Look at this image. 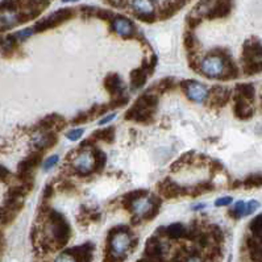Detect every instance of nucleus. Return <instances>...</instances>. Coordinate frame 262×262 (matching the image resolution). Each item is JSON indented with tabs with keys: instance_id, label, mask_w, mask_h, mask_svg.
<instances>
[{
	"instance_id": "34",
	"label": "nucleus",
	"mask_w": 262,
	"mask_h": 262,
	"mask_svg": "<svg viewBox=\"0 0 262 262\" xmlns=\"http://www.w3.org/2000/svg\"><path fill=\"white\" fill-rule=\"evenodd\" d=\"M137 19L140 21H144L146 24H151V23H155L157 20V15H156L155 11H150V12H144V13H135Z\"/></svg>"
},
{
	"instance_id": "25",
	"label": "nucleus",
	"mask_w": 262,
	"mask_h": 262,
	"mask_svg": "<svg viewBox=\"0 0 262 262\" xmlns=\"http://www.w3.org/2000/svg\"><path fill=\"white\" fill-rule=\"evenodd\" d=\"M212 190H213V186L211 185V183L203 182V183H199V185H195V186H191V187H188L187 195H190V196H192V198H196V196H199V195L204 194V192L212 191Z\"/></svg>"
},
{
	"instance_id": "17",
	"label": "nucleus",
	"mask_w": 262,
	"mask_h": 262,
	"mask_svg": "<svg viewBox=\"0 0 262 262\" xmlns=\"http://www.w3.org/2000/svg\"><path fill=\"white\" fill-rule=\"evenodd\" d=\"M155 204L156 203H153V202L150 201V198L142 196L136 199V201H133L132 210L130 211H133V215L139 216V217H141V219L144 220L146 213L151 210V207L155 206Z\"/></svg>"
},
{
	"instance_id": "50",
	"label": "nucleus",
	"mask_w": 262,
	"mask_h": 262,
	"mask_svg": "<svg viewBox=\"0 0 262 262\" xmlns=\"http://www.w3.org/2000/svg\"><path fill=\"white\" fill-rule=\"evenodd\" d=\"M210 169L212 173H215V171H219V170L222 169V164H220V162H217V161H211Z\"/></svg>"
},
{
	"instance_id": "27",
	"label": "nucleus",
	"mask_w": 262,
	"mask_h": 262,
	"mask_svg": "<svg viewBox=\"0 0 262 262\" xmlns=\"http://www.w3.org/2000/svg\"><path fill=\"white\" fill-rule=\"evenodd\" d=\"M150 0H132V8L135 10V13H144L150 12L151 10Z\"/></svg>"
},
{
	"instance_id": "46",
	"label": "nucleus",
	"mask_w": 262,
	"mask_h": 262,
	"mask_svg": "<svg viewBox=\"0 0 262 262\" xmlns=\"http://www.w3.org/2000/svg\"><path fill=\"white\" fill-rule=\"evenodd\" d=\"M237 90H240V93L243 94L244 96H247V98H252L253 96V87L248 86V84H241V86L237 87Z\"/></svg>"
},
{
	"instance_id": "43",
	"label": "nucleus",
	"mask_w": 262,
	"mask_h": 262,
	"mask_svg": "<svg viewBox=\"0 0 262 262\" xmlns=\"http://www.w3.org/2000/svg\"><path fill=\"white\" fill-rule=\"evenodd\" d=\"M58 161H59L58 156H52V157H49L47 161H45V164H43V170L47 171V170L54 167L57 164H58Z\"/></svg>"
},
{
	"instance_id": "2",
	"label": "nucleus",
	"mask_w": 262,
	"mask_h": 262,
	"mask_svg": "<svg viewBox=\"0 0 262 262\" xmlns=\"http://www.w3.org/2000/svg\"><path fill=\"white\" fill-rule=\"evenodd\" d=\"M130 248H133V241L126 225H117L108 232L107 249L111 250L115 256L125 258L126 252Z\"/></svg>"
},
{
	"instance_id": "20",
	"label": "nucleus",
	"mask_w": 262,
	"mask_h": 262,
	"mask_svg": "<svg viewBox=\"0 0 262 262\" xmlns=\"http://www.w3.org/2000/svg\"><path fill=\"white\" fill-rule=\"evenodd\" d=\"M140 108H146V110H155L158 104V96L155 93H145L140 96L135 103Z\"/></svg>"
},
{
	"instance_id": "51",
	"label": "nucleus",
	"mask_w": 262,
	"mask_h": 262,
	"mask_svg": "<svg viewBox=\"0 0 262 262\" xmlns=\"http://www.w3.org/2000/svg\"><path fill=\"white\" fill-rule=\"evenodd\" d=\"M115 117H116V114H112V115H108L107 117H104V119H102V120H100V125H102V124H107V123H110V121H112L115 119Z\"/></svg>"
},
{
	"instance_id": "36",
	"label": "nucleus",
	"mask_w": 262,
	"mask_h": 262,
	"mask_svg": "<svg viewBox=\"0 0 262 262\" xmlns=\"http://www.w3.org/2000/svg\"><path fill=\"white\" fill-rule=\"evenodd\" d=\"M96 19L104 20V21H111L112 19L115 17V13L110 10H103V8H98L96 10Z\"/></svg>"
},
{
	"instance_id": "8",
	"label": "nucleus",
	"mask_w": 262,
	"mask_h": 262,
	"mask_svg": "<svg viewBox=\"0 0 262 262\" xmlns=\"http://www.w3.org/2000/svg\"><path fill=\"white\" fill-rule=\"evenodd\" d=\"M181 87L186 93L187 98L195 103H202L207 99L208 95V90L199 82H194V80H183L181 82Z\"/></svg>"
},
{
	"instance_id": "30",
	"label": "nucleus",
	"mask_w": 262,
	"mask_h": 262,
	"mask_svg": "<svg viewBox=\"0 0 262 262\" xmlns=\"http://www.w3.org/2000/svg\"><path fill=\"white\" fill-rule=\"evenodd\" d=\"M234 111H236V115L238 117H241V119H248L252 115V111L248 108V105L244 102H241V100H237L236 107H234Z\"/></svg>"
},
{
	"instance_id": "57",
	"label": "nucleus",
	"mask_w": 262,
	"mask_h": 262,
	"mask_svg": "<svg viewBox=\"0 0 262 262\" xmlns=\"http://www.w3.org/2000/svg\"><path fill=\"white\" fill-rule=\"evenodd\" d=\"M150 2H151V3H155V2H156V0H150Z\"/></svg>"
},
{
	"instance_id": "47",
	"label": "nucleus",
	"mask_w": 262,
	"mask_h": 262,
	"mask_svg": "<svg viewBox=\"0 0 262 262\" xmlns=\"http://www.w3.org/2000/svg\"><path fill=\"white\" fill-rule=\"evenodd\" d=\"M105 2L115 8H125L128 4V0H105Z\"/></svg>"
},
{
	"instance_id": "3",
	"label": "nucleus",
	"mask_w": 262,
	"mask_h": 262,
	"mask_svg": "<svg viewBox=\"0 0 262 262\" xmlns=\"http://www.w3.org/2000/svg\"><path fill=\"white\" fill-rule=\"evenodd\" d=\"M75 16V10L74 8H61V10L53 12L52 15L45 17V19L40 20L38 23H36L33 27V31L41 33V32H45L48 29H53L58 27V25L63 24L68 20L73 19Z\"/></svg>"
},
{
	"instance_id": "1",
	"label": "nucleus",
	"mask_w": 262,
	"mask_h": 262,
	"mask_svg": "<svg viewBox=\"0 0 262 262\" xmlns=\"http://www.w3.org/2000/svg\"><path fill=\"white\" fill-rule=\"evenodd\" d=\"M48 228L50 237L42 241V248L47 250H57L65 247L71 236L70 225L66 222L65 216L57 211L50 210L48 212Z\"/></svg>"
},
{
	"instance_id": "23",
	"label": "nucleus",
	"mask_w": 262,
	"mask_h": 262,
	"mask_svg": "<svg viewBox=\"0 0 262 262\" xmlns=\"http://www.w3.org/2000/svg\"><path fill=\"white\" fill-rule=\"evenodd\" d=\"M17 212H15L13 210L8 208L7 206L0 207V224L2 225H10L15 222Z\"/></svg>"
},
{
	"instance_id": "19",
	"label": "nucleus",
	"mask_w": 262,
	"mask_h": 262,
	"mask_svg": "<svg viewBox=\"0 0 262 262\" xmlns=\"http://www.w3.org/2000/svg\"><path fill=\"white\" fill-rule=\"evenodd\" d=\"M148 77V73H146V70L142 68V66L141 68L135 69V70H132V73H130V87H132L133 90L141 89V87L145 84L146 78Z\"/></svg>"
},
{
	"instance_id": "52",
	"label": "nucleus",
	"mask_w": 262,
	"mask_h": 262,
	"mask_svg": "<svg viewBox=\"0 0 262 262\" xmlns=\"http://www.w3.org/2000/svg\"><path fill=\"white\" fill-rule=\"evenodd\" d=\"M4 247H6V243H4V236H3V233H2V231H0V252H3Z\"/></svg>"
},
{
	"instance_id": "54",
	"label": "nucleus",
	"mask_w": 262,
	"mask_h": 262,
	"mask_svg": "<svg viewBox=\"0 0 262 262\" xmlns=\"http://www.w3.org/2000/svg\"><path fill=\"white\" fill-rule=\"evenodd\" d=\"M204 207H206V204H203V203L196 204V206L192 207V210H194V211H196V210H202V208H204Z\"/></svg>"
},
{
	"instance_id": "35",
	"label": "nucleus",
	"mask_w": 262,
	"mask_h": 262,
	"mask_svg": "<svg viewBox=\"0 0 262 262\" xmlns=\"http://www.w3.org/2000/svg\"><path fill=\"white\" fill-rule=\"evenodd\" d=\"M96 7H90V6H82L79 8V13L83 19H91V17H95L96 15Z\"/></svg>"
},
{
	"instance_id": "10",
	"label": "nucleus",
	"mask_w": 262,
	"mask_h": 262,
	"mask_svg": "<svg viewBox=\"0 0 262 262\" xmlns=\"http://www.w3.org/2000/svg\"><path fill=\"white\" fill-rule=\"evenodd\" d=\"M125 120L137 121L140 124H150L155 119V110H146V108H140L139 105L133 104L132 107L124 115Z\"/></svg>"
},
{
	"instance_id": "15",
	"label": "nucleus",
	"mask_w": 262,
	"mask_h": 262,
	"mask_svg": "<svg viewBox=\"0 0 262 262\" xmlns=\"http://www.w3.org/2000/svg\"><path fill=\"white\" fill-rule=\"evenodd\" d=\"M43 151L41 150H34L32 151L31 155H28V157L23 160L19 165H17V173H29V171H33L34 167H37L42 161Z\"/></svg>"
},
{
	"instance_id": "40",
	"label": "nucleus",
	"mask_w": 262,
	"mask_h": 262,
	"mask_svg": "<svg viewBox=\"0 0 262 262\" xmlns=\"http://www.w3.org/2000/svg\"><path fill=\"white\" fill-rule=\"evenodd\" d=\"M12 179V174L6 166L0 165V183H10Z\"/></svg>"
},
{
	"instance_id": "26",
	"label": "nucleus",
	"mask_w": 262,
	"mask_h": 262,
	"mask_svg": "<svg viewBox=\"0 0 262 262\" xmlns=\"http://www.w3.org/2000/svg\"><path fill=\"white\" fill-rule=\"evenodd\" d=\"M93 153L94 160H95V170H94V171H95V173H102L105 164H107V156H105L104 151H102L100 149H95Z\"/></svg>"
},
{
	"instance_id": "14",
	"label": "nucleus",
	"mask_w": 262,
	"mask_h": 262,
	"mask_svg": "<svg viewBox=\"0 0 262 262\" xmlns=\"http://www.w3.org/2000/svg\"><path fill=\"white\" fill-rule=\"evenodd\" d=\"M103 86L107 90L108 94L112 95V98L119 95H124L125 86H124L121 78L119 77V74H116V73H110V74L104 78Z\"/></svg>"
},
{
	"instance_id": "49",
	"label": "nucleus",
	"mask_w": 262,
	"mask_h": 262,
	"mask_svg": "<svg viewBox=\"0 0 262 262\" xmlns=\"http://www.w3.org/2000/svg\"><path fill=\"white\" fill-rule=\"evenodd\" d=\"M42 196H43V202H47L48 199H50V198L53 196V186L52 185H48L47 187H45Z\"/></svg>"
},
{
	"instance_id": "55",
	"label": "nucleus",
	"mask_w": 262,
	"mask_h": 262,
	"mask_svg": "<svg viewBox=\"0 0 262 262\" xmlns=\"http://www.w3.org/2000/svg\"><path fill=\"white\" fill-rule=\"evenodd\" d=\"M63 3H69V2H78V0H62Z\"/></svg>"
},
{
	"instance_id": "41",
	"label": "nucleus",
	"mask_w": 262,
	"mask_h": 262,
	"mask_svg": "<svg viewBox=\"0 0 262 262\" xmlns=\"http://www.w3.org/2000/svg\"><path fill=\"white\" fill-rule=\"evenodd\" d=\"M83 132L84 130L82 129V128H75V129L70 130L69 133H66V137H68L70 141H77V140H79L80 137H82Z\"/></svg>"
},
{
	"instance_id": "5",
	"label": "nucleus",
	"mask_w": 262,
	"mask_h": 262,
	"mask_svg": "<svg viewBox=\"0 0 262 262\" xmlns=\"http://www.w3.org/2000/svg\"><path fill=\"white\" fill-rule=\"evenodd\" d=\"M158 194L165 199H174V198H181L183 195L188 194V187L178 185L173 182L170 178H165L157 185Z\"/></svg>"
},
{
	"instance_id": "33",
	"label": "nucleus",
	"mask_w": 262,
	"mask_h": 262,
	"mask_svg": "<svg viewBox=\"0 0 262 262\" xmlns=\"http://www.w3.org/2000/svg\"><path fill=\"white\" fill-rule=\"evenodd\" d=\"M245 206H247V203L243 201L237 202V203L234 204L233 210H231V215L233 216L234 219H240V217H243V216H245Z\"/></svg>"
},
{
	"instance_id": "28",
	"label": "nucleus",
	"mask_w": 262,
	"mask_h": 262,
	"mask_svg": "<svg viewBox=\"0 0 262 262\" xmlns=\"http://www.w3.org/2000/svg\"><path fill=\"white\" fill-rule=\"evenodd\" d=\"M174 87H176V80H174V78H165V79H161L156 84V91L160 94H164L167 93V91H171Z\"/></svg>"
},
{
	"instance_id": "24",
	"label": "nucleus",
	"mask_w": 262,
	"mask_h": 262,
	"mask_svg": "<svg viewBox=\"0 0 262 262\" xmlns=\"http://www.w3.org/2000/svg\"><path fill=\"white\" fill-rule=\"evenodd\" d=\"M183 45H185L187 53H196V48L199 45L198 42V38L191 31H187L185 33V37H183Z\"/></svg>"
},
{
	"instance_id": "32",
	"label": "nucleus",
	"mask_w": 262,
	"mask_h": 262,
	"mask_svg": "<svg viewBox=\"0 0 262 262\" xmlns=\"http://www.w3.org/2000/svg\"><path fill=\"white\" fill-rule=\"evenodd\" d=\"M128 96L126 95H119V96H115V98H112L111 103L108 104V108L110 110H116V108H120L123 107V105H125L126 103H128Z\"/></svg>"
},
{
	"instance_id": "39",
	"label": "nucleus",
	"mask_w": 262,
	"mask_h": 262,
	"mask_svg": "<svg viewBox=\"0 0 262 262\" xmlns=\"http://www.w3.org/2000/svg\"><path fill=\"white\" fill-rule=\"evenodd\" d=\"M245 185H247V187L262 185V174H253V176H249L247 178V181H245Z\"/></svg>"
},
{
	"instance_id": "9",
	"label": "nucleus",
	"mask_w": 262,
	"mask_h": 262,
	"mask_svg": "<svg viewBox=\"0 0 262 262\" xmlns=\"http://www.w3.org/2000/svg\"><path fill=\"white\" fill-rule=\"evenodd\" d=\"M201 69H202V73H203L204 75H207V77L220 78V75H222L223 71H224L225 66L222 57L210 56L202 61Z\"/></svg>"
},
{
	"instance_id": "4",
	"label": "nucleus",
	"mask_w": 262,
	"mask_h": 262,
	"mask_svg": "<svg viewBox=\"0 0 262 262\" xmlns=\"http://www.w3.org/2000/svg\"><path fill=\"white\" fill-rule=\"evenodd\" d=\"M19 24V13L15 0L0 2V32L8 31Z\"/></svg>"
},
{
	"instance_id": "44",
	"label": "nucleus",
	"mask_w": 262,
	"mask_h": 262,
	"mask_svg": "<svg viewBox=\"0 0 262 262\" xmlns=\"http://www.w3.org/2000/svg\"><path fill=\"white\" fill-rule=\"evenodd\" d=\"M54 262H77V259H75L74 256H71L70 253L63 252V253H61L58 257H57L56 261Z\"/></svg>"
},
{
	"instance_id": "18",
	"label": "nucleus",
	"mask_w": 262,
	"mask_h": 262,
	"mask_svg": "<svg viewBox=\"0 0 262 262\" xmlns=\"http://www.w3.org/2000/svg\"><path fill=\"white\" fill-rule=\"evenodd\" d=\"M181 10H182V7L179 6L176 0H165L162 6L160 7V10H158L157 17L160 20H167L170 17H173Z\"/></svg>"
},
{
	"instance_id": "48",
	"label": "nucleus",
	"mask_w": 262,
	"mask_h": 262,
	"mask_svg": "<svg viewBox=\"0 0 262 262\" xmlns=\"http://www.w3.org/2000/svg\"><path fill=\"white\" fill-rule=\"evenodd\" d=\"M232 203V198L231 196H225V198H220L217 201L215 202L216 207H223V206H229Z\"/></svg>"
},
{
	"instance_id": "21",
	"label": "nucleus",
	"mask_w": 262,
	"mask_h": 262,
	"mask_svg": "<svg viewBox=\"0 0 262 262\" xmlns=\"http://www.w3.org/2000/svg\"><path fill=\"white\" fill-rule=\"evenodd\" d=\"M90 137H91L95 142L104 141L110 144V142L114 141L115 139V128L114 126H108V128H104V129L95 130Z\"/></svg>"
},
{
	"instance_id": "45",
	"label": "nucleus",
	"mask_w": 262,
	"mask_h": 262,
	"mask_svg": "<svg viewBox=\"0 0 262 262\" xmlns=\"http://www.w3.org/2000/svg\"><path fill=\"white\" fill-rule=\"evenodd\" d=\"M259 207V203L257 201H250L249 203H247V206H245V216L247 215H252L254 211L257 210Z\"/></svg>"
},
{
	"instance_id": "13",
	"label": "nucleus",
	"mask_w": 262,
	"mask_h": 262,
	"mask_svg": "<svg viewBox=\"0 0 262 262\" xmlns=\"http://www.w3.org/2000/svg\"><path fill=\"white\" fill-rule=\"evenodd\" d=\"M68 125V121L65 120V117L61 116L58 114H50L48 116H45L42 120L38 121L37 124V128L40 130H52V129H56V130H62L65 126Z\"/></svg>"
},
{
	"instance_id": "7",
	"label": "nucleus",
	"mask_w": 262,
	"mask_h": 262,
	"mask_svg": "<svg viewBox=\"0 0 262 262\" xmlns=\"http://www.w3.org/2000/svg\"><path fill=\"white\" fill-rule=\"evenodd\" d=\"M73 169L80 176H89L95 170V160L94 153L89 150H83L77 156L73 161Z\"/></svg>"
},
{
	"instance_id": "53",
	"label": "nucleus",
	"mask_w": 262,
	"mask_h": 262,
	"mask_svg": "<svg viewBox=\"0 0 262 262\" xmlns=\"http://www.w3.org/2000/svg\"><path fill=\"white\" fill-rule=\"evenodd\" d=\"M186 262H203V261H202V258H199L198 256H190Z\"/></svg>"
},
{
	"instance_id": "12",
	"label": "nucleus",
	"mask_w": 262,
	"mask_h": 262,
	"mask_svg": "<svg viewBox=\"0 0 262 262\" xmlns=\"http://www.w3.org/2000/svg\"><path fill=\"white\" fill-rule=\"evenodd\" d=\"M232 10V0H215L212 6L206 11V17L208 20L223 19L228 16Z\"/></svg>"
},
{
	"instance_id": "22",
	"label": "nucleus",
	"mask_w": 262,
	"mask_h": 262,
	"mask_svg": "<svg viewBox=\"0 0 262 262\" xmlns=\"http://www.w3.org/2000/svg\"><path fill=\"white\" fill-rule=\"evenodd\" d=\"M186 233V227L181 223H176V224L169 225L166 229H165V234H166L169 238H174V240H178V238L185 237Z\"/></svg>"
},
{
	"instance_id": "42",
	"label": "nucleus",
	"mask_w": 262,
	"mask_h": 262,
	"mask_svg": "<svg viewBox=\"0 0 262 262\" xmlns=\"http://www.w3.org/2000/svg\"><path fill=\"white\" fill-rule=\"evenodd\" d=\"M58 190L61 192H73L75 190L74 183H71L70 181H63V182L59 183Z\"/></svg>"
},
{
	"instance_id": "56",
	"label": "nucleus",
	"mask_w": 262,
	"mask_h": 262,
	"mask_svg": "<svg viewBox=\"0 0 262 262\" xmlns=\"http://www.w3.org/2000/svg\"><path fill=\"white\" fill-rule=\"evenodd\" d=\"M3 41H4V38L2 37V36H0V45H2V43H3Z\"/></svg>"
},
{
	"instance_id": "31",
	"label": "nucleus",
	"mask_w": 262,
	"mask_h": 262,
	"mask_svg": "<svg viewBox=\"0 0 262 262\" xmlns=\"http://www.w3.org/2000/svg\"><path fill=\"white\" fill-rule=\"evenodd\" d=\"M108 110H110V108H108V104H102V105L95 104L93 108H91V110H90V111H87V112H89L90 119L93 120V119H96V117L104 115Z\"/></svg>"
},
{
	"instance_id": "38",
	"label": "nucleus",
	"mask_w": 262,
	"mask_h": 262,
	"mask_svg": "<svg viewBox=\"0 0 262 262\" xmlns=\"http://www.w3.org/2000/svg\"><path fill=\"white\" fill-rule=\"evenodd\" d=\"M90 120V116H89V112L84 111V112H79L78 115H75L73 119H71V123L73 125H78V124H84Z\"/></svg>"
},
{
	"instance_id": "29",
	"label": "nucleus",
	"mask_w": 262,
	"mask_h": 262,
	"mask_svg": "<svg viewBox=\"0 0 262 262\" xmlns=\"http://www.w3.org/2000/svg\"><path fill=\"white\" fill-rule=\"evenodd\" d=\"M202 20H203V15L199 12H196L195 10H192L191 12L188 13L187 17H186V24L190 29H195L198 25L201 24Z\"/></svg>"
},
{
	"instance_id": "16",
	"label": "nucleus",
	"mask_w": 262,
	"mask_h": 262,
	"mask_svg": "<svg viewBox=\"0 0 262 262\" xmlns=\"http://www.w3.org/2000/svg\"><path fill=\"white\" fill-rule=\"evenodd\" d=\"M57 141H58V137H57L56 133L50 132V130H48V132H45V130H41V133L38 135L36 139H34V146H36V149L37 150H41V151H45L48 150V149L53 148V146L56 145Z\"/></svg>"
},
{
	"instance_id": "11",
	"label": "nucleus",
	"mask_w": 262,
	"mask_h": 262,
	"mask_svg": "<svg viewBox=\"0 0 262 262\" xmlns=\"http://www.w3.org/2000/svg\"><path fill=\"white\" fill-rule=\"evenodd\" d=\"M164 244L156 236L150 237L146 243L145 261L146 262H164Z\"/></svg>"
},
{
	"instance_id": "6",
	"label": "nucleus",
	"mask_w": 262,
	"mask_h": 262,
	"mask_svg": "<svg viewBox=\"0 0 262 262\" xmlns=\"http://www.w3.org/2000/svg\"><path fill=\"white\" fill-rule=\"evenodd\" d=\"M112 31L121 36L123 38H133L136 37L137 29L136 25L133 24L129 19H126L124 16L115 15L114 19L111 20Z\"/></svg>"
},
{
	"instance_id": "37",
	"label": "nucleus",
	"mask_w": 262,
	"mask_h": 262,
	"mask_svg": "<svg viewBox=\"0 0 262 262\" xmlns=\"http://www.w3.org/2000/svg\"><path fill=\"white\" fill-rule=\"evenodd\" d=\"M33 28H27V29H23V31H19L16 32L15 34H13V37L17 40V42H21V41L27 40L28 37H31L32 34H33Z\"/></svg>"
}]
</instances>
